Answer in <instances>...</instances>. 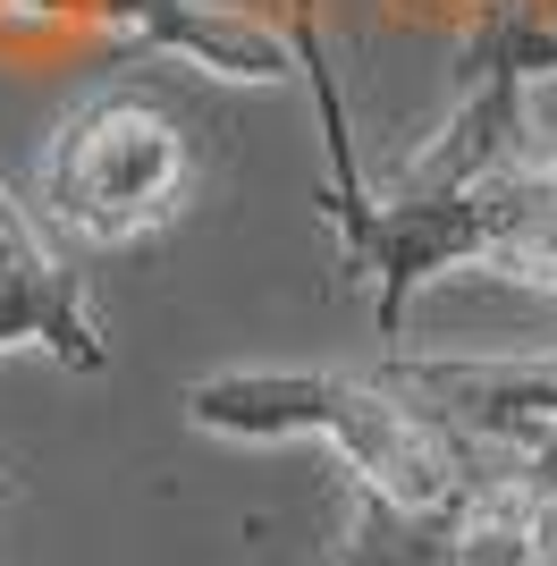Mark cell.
Here are the masks:
<instances>
[{
  "label": "cell",
  "instance_id": "3",
  "mask_svg": "<svg viewBox=\"0 0 557 566\" xmlns=\"http://www.w3.org/2000/svg\"><path fill=\"white\" fill-rule=\"evenodd\" d=\"M186 195H195V136L144 85L76 102L43 153V237L69 254H102V245H136L169 229Z\"/></svg>",
  "mask_w": 557,
  "mask_h": 566
},
{
  "label": "cell",
  "instance_id": "1",
  "mask_svg": "<svg viewBox=\"0 0 557 566\" xmlns=\"http://www.w3.org/2000/svg\"><path fill=\"white\" fill-rule=\"evenodd\" d=\"M296 69L313 85V111H322V144H329V187L322 212L347 245V271H371L380 287V331H406V305L422 296V280L464 271V262H490L524 287H549L557 296V161L524 153V161H498L482 178H456V187H397L371 195L355 178V127H347V94H338V69H329V43L313 9H296Z\"/></svg>",
  "mask_w": 557,
  "mask_h": 566
},
{
  "label": "cell",
  "instance_id": "7",
  "mask_svg": "<svg viewBox=\"0 0 557 566\" xmlns=\"http://www.w3.org/2000/svg\"><path fill=\"white\" fill-rule=\"evenodd\" d=\"M338 566H482V558L464 542V516H414V507H397V499L355 482V516H347V542H338Z\"/></svg>",
  "mask_w": 557,
  "mask_h": 566
},
{
  "label": "cell",
  "instance_id": "9",
  "mask_svg": "<svg viewBox=\"0 0 557 566\" xmlns=\"http://www.w3.org/2000/svg\"><path fill=\"white\" fill-rule=\"evenodd\" d=\"M0 491H9V457H0Z\"/></svg>",
  "mask_w": 557,
  "mask_h": 566
},
{
  "label": "cell",
  "instance_id": "6",
  "mask_svg": "<svg viewBox=\"0 0 557 566\" xmlns=\"http://www.w3.org/2000/svg\"><path fill=\"white\" fill-rule=\"evenodd\" d=\"M9 18H69V25H111V34H136V43L186 51L220 76H245V85H278L296 76V43L262 34L254 18L237 9H211V0H0Z\"/></svg>",
  "mask_w": 557,
  "mask_h": 566
},
{
  "label": "cell",
  "instance_id": "5",
  "mask_svg": "<svg viewBox=\"0 0 557 566\" xmlns=\"http://www.w3.org/2000/svg\"><path fill=\"white\" fill-rule=\"evenodd\" d=\"M0 347H51L69 373H111L102 322L85 305V271L51 245L43 220L0 187Z\"/></svg>",
  "mask_w": 557,
  "mask_h": 566
},
{
  "label": "cell",
  "instance_id": "2",
  "mask_svg": "<svg viewBox=\"0 0 557 566\" xmlns=\"http://www.w3.org/2000/svg\"><path fill=\"white\" fill-rule=\"evenodd\" d=\"M186 423L220 440H287L313 431L355 465V482L414 516H456L498 491H533L524 457L490 431L440 415L431 398L397 389L389 373H203L186 389Z\"/></svg>",
  "mask_w": 557,
  "mask_h": 566
},
{
  "label": "cell",
  "instance_id": "4",
  "mask_svg": "<svg viewBox=\"0 0 557 566\" xmlns=\"http://www.w3.org/2000/svg\"><path fill=\"white\" fill-rule=\"evenodd\" d=\"M557 69V0H482L473 34L456 51L464 102L440 127V144L406 161V187H456L498 161H524V85Z\"/></svg>",
  "mask_w": 557,
  "mask_h": 566
},
{
  "label": "cell",
  "instance_id": "8",
  "mask_svg": "<svg viewBox=\"0 0 557 566\" xmlns=\"http://www.w3.org/2000/svg\"><path fill=\"white\" fill-rule=\"evenodd\" d=\"M549 542H557V499H549Z\"/></svg>",
  "mask_w": 557,
  "mask_h": 566
}]
</instances>
